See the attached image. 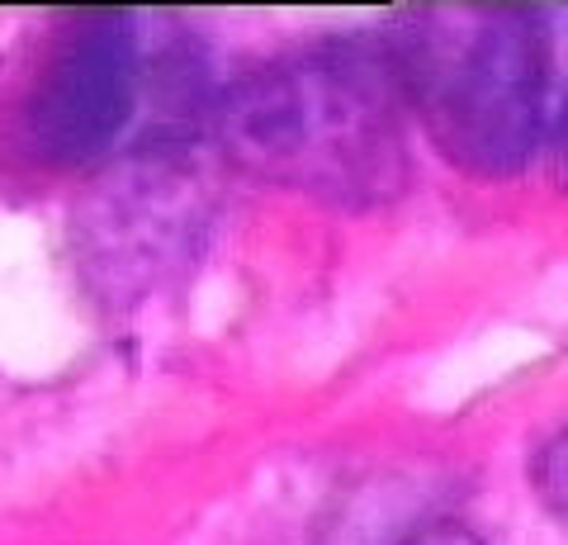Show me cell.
<instances>
[{
  "label": "cell",
  "instance_id": "obj_1",
  "mask_svg": "<svg viewBox=\"0 0 568 545\" xmlns=\"http://www.w3.org/2000/svg\"><path fill=\"white\" fill-rule=\"evenodd\" d=\"M432 143L474 175H511L568 129V6L417 10L384 48Z\"/></svg>",
  "mask_w": 568,
  "mask_h": 545
},
{
  "label": "cell",
  "instance_id": "obj_2",
  "mask_svg": "<svg viewBox=\"0 0 568 545\" xmlns=\"http://www.w3.org/2000/svg\"><path fill=\"white\" fill-rule=\"evenodd\" d=\"M388 52L317 48L227 85L219 133L261 181L332 204H379L403 185V119Z\"/></svg>",
  "mask_w": 568,
  "mask_h": 545
},
{
  "label": "cell",
  "instance_id": "obj_3",
  "mask_svg": "<svg viewBox=\"0 0 568 545\" xmlns=\"http://www.w3.org/2000/svg\"><path fill=\"white\" fill-rule=\"evenodd\" d=\"M142 52L129 14H81L20 110V143L39 166H91L133 129Z\"/></svg>",
  "mask_w": 568,
  "mask_h": 545
},
{
  "label": "cell",
  "instance_id": "obj_4",
  "mask_svg": "<svg viewBox=\"0 0 568 545\" xmlns=\"http://www.w3.org/2000/svg\"><path fill=\"white\" fill-rule=\"evenodd\" d=\"M530 488L555 522L568 526V427H559L530 461Z\"/></svg>",
  "mask_w": 568,
  "mask_h": 545
},
{
  "label": "cell",
  "instance_id": "obj_5",
  "mask_svg": "<svg viewBox=\"0 0 568 545\" xmlns=\"http://www.w3.org/2000/svg\"><path fill=\"white\" fill-rule=\"evenodd\" d=\"M398 545H484L469 526H455V522H436V526H422V532H413L407 541Z\"/></svg>",
  "mask_w": 568,
  "mask_h": 545
},
{
  "label": "cell",
  "instance_id": "obj_6",
  "mask_svg": "<svg viewBox=\"0 0 568 545\" xmlns=\"http://www.w3.org/2000/svg\"><path fill=\"white\" fill-rule=\"evenodd\" d=\"M555 152H559V171H564V181H568V129H564V138L555 143Z\"/></svg>",
  "mask_w": 568,
  "mask_h": 545
}]
</instances>
